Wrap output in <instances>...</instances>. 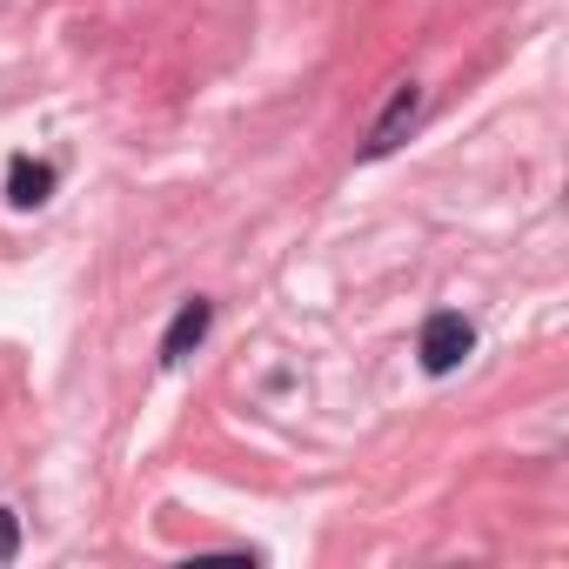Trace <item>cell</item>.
<instances>
[{"mask_svg":"<svg viewBox=\"0 0 569 569\" xmlns=\"http://www.w3.org/2000/svg\"><path fill=\"white\" fill-rule=\"evenodd\" d=\"M21 556V522H14V509H0V562H14Z\"/></svg>","mask_w":569,"mask_h":569,"instance_id":"cell-5","label":"cell"},{"mask_svg":"<svg viewBox=\"0 0 569 569\" xmlns=\"http://www.w3.org/2000/svg\"><path fill=\"white\" fill-rule=\"evenodd\" d=\"M422 121V88L416 81H402L396 94H389V108L376 114V128H369V141H362V161H382V154H396L402 141H409V128Z\"/></svg>","mask_w":569,"mask_h":569,"instance_id":"cell-2","label":"cell"},{"mask_svg":"<svg viewBox=\"0 0 569 569\" xmlns=\"http://www.w3.org/2000/svg\"><path fill=\"white\" fill-rule=\"evenodd\" d=\"M48 194H54V168L34 161V154H14V161H8V201H14V208H41Z\"/></svg>","mask_w":569,"mask_h":569,"instance_id":"cell-4","label":"cell"},{"mask_svg":"<svg viewBox=\"0 0 569 569\" xmlns=\"http://www.w3.org/2000/svg\"><path fill=\"white\" fill-rule=\"evenodd\" d=\"M416 356H422L429 376H456V369L476 356V322H469L462 309H436V316L422 322V336H416Z\"/></svg>","mask_w":569,"mask_h":569,"instance_id":"cell-1","label":"cell"},{"mask_svg":"<svg viewBox=\"0 0 569 569\" xmlns=\"http://www.w3.org/2000/svg\"><path fill=\"white\" fill-rule=\"evenodd\" d=\"M208 329H214V302H208V296H188V302L174 309V322L161 329V362H168V369L188 362V356L208 342Z\"/></svg>","mask_w":569,"mask_h":569,"instance_id":"cell-3","label":"cell"}]
</instances>
